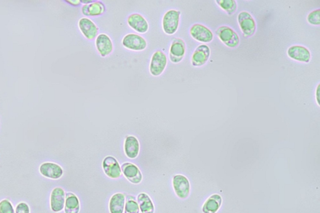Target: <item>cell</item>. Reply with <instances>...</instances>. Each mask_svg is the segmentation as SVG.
<instances>
[{
    "label": "cell",
    "instance_id": "obj_1",
    "mask_svg": "<svg viewBox=\"0 0 320 213\" xmlns=\"http://www.w3.org/2000/svg\"><path fill=\"white\" fill-rule=\"evenodd\" d=\"M181 12L170 9L166 12L162 19L163 31L168 35H173L177 32L180 24Z\"/></svg>",
    "mask_w": 320,
    "mask_h": 213
},
{
    "label": "cell",
    "instance_id": "obj_2",
    "mask_svg": "<svg viewBox=\"0 0 320 213\" xmlns=\"http://www.w3.org/2000/svg\"><path fill=\"white\" fill-rule=\"evenodd\" d=\"M168 64V58L164 52L160 50L155 51L151 56L149 71L153 77H159L165 72Z\"/></svg>",
    "mask_w": 320,
    "mask_h": 213
},
{
    "label": "cell",
    "instance_id": "obj_3",
    "mask_svg": "<svg viewBox=\"0 0 320 213\" xmlns=\"http://www.w3.org/2000/svg\"><path fill=\"white\" fill-rule=\"evenodd\" d=\"M122 45L129 50L141 51L147 47V41L143 36L136 33H128L122 40Z\"/></svg>",
    "mask_w": 320,
    "mask_h": 213
},
{
    "label": "cell",
    "instance_id": "obj_4",
    "mask_svg": "<svg viewBox=\"0 0 320 213\" xmlns=\"http://www.w3.org/2000/svg\"><path fill=\"white\" fill-rule=\"evenodd\" d=\"M216 35L224 45L231 48L238 47L239 38L235 31L230 27L222 26L216 30Z\"/></svg>",
    "mask_w": 320,
    "mask_h": 213
},
{
    "label": "cell",
    "instance_id": "obj_5",
    "mask_svg": "<svg viewBox=\"0 0 320 213\" xmlns=\"http://www.w3.org/2000/svg\"><path fill=\"white\" fill-rule=\"evenodd\" d=\"M238 21L244 36L251 37L254 35L256 29V22L250 13L241 12L238 16Z\"/></svg>",
    "mask_w": 320,
    "mask_h": 213
},
{
    "label": "cell",
    "instance_id": "obj_6",
    "mask_svg": "<svg viewBox=\"0 0 320 213\" xmlns=\"http://www.w3.org/2000/svg\"><path fill=\"white\" fill-rule=\"evenodd\" d=\"M78 28L84 37L89 40H93L96 38L99 31V27L97 24L87 17H83L79 19Z\"/></svg>",
    "mask_w": 320,
    "mask_h": 213
},
{
    "label": "cell",
    "instance_id": "obj_7",
    "mask_svg": "<svg viewBox=\"0 0 320 213\" xmlns=\"http://www.w3.org/2000/svg\"><path fill=\"white\" fill-rule=\"evenodd\" d=\"M173 186L178 198L186 199L189 197L190 184L187 177L182 175H175L173 179Z\"/></svg>",
    "mask_w": 320,
    "mask_h": 213
},
{
    "label": "cell",
    "instance_id": "obj_8",
    "mask_svg": "<svg viewBox=\"0 0 320 213\" xmlns=\"http://www.w3.org/2000/svg\"><path fill=\"white\" fill-rule=\"evenodd\" d=\"M95 46L98 52L102 57L110 55L113 51V43L111 39L105 33H100L95 38Z\"/></svg>",
    "mask_w": 320,
    "mask_h": 213
},
{
    "label": "cell",
    "instance_id": "obj_9",
    "mask_svg": "<svg viewBox=\"0 0 320 213\" xmlns=\"http://www.w3.org/2000/svg\"><path fill=\"white\" fill-rule=\"evenodd\" d=\"M190 35L195 40L202 43H210L213 39V34L207 27L201 24H195L190 30Z\"/></svg>",
    "mask_w": 320,
    "mask_h": 213
},
{
    "label": "cell",
    "instance_id": "obj_10",
    "mask_svg": "<svg viewBox=\"0 0 320 213\" xmlns=\"http://www.w3.org/2000/svg\"><path fill=\"white\" fill-rule=\"evenodd\" d=\"M186 53L185 41L180 38H175L171 44L169 58L171 62L177 64L182 62Z\"/></svg>",
    "mask_w": 320,
    "mask_h": 213
},
{
    "label": "cell",
    "instance_id": "obj_11",
    "mask_svg": "<svg viewBox=\"0 0 320 213\" xmlns=\"http://www.w3.org/2000/svg\"><path fill=\"white\" fill-rule=\"evenodd\" d=\"M127 23L132 29L140 34H145L149 30V23L145 17L140 13H133L127 18Z\"/></svg>",
    "mask_w": 320,
    "mask_h": 213
},
{
    "label": "cell",
    "instance_id": "obj_12",
    "mask_svg": "<svg viewBox=\"0 0 320 213\" xmlns=\"http://www.w3.org/2000/svg\"><path fill=\"white\" fill-rule=\"evenodd\" d=\"M103 169L109 178L116 179L120 177L121 169L118 161L113 156H107L103 161Z\"/></svg>",
    "mask_w": 320,
    "mask_h": 213
},
{
    "label": "cell",
    "instance_id": "obj_13",
    "mask_svg": "<svg viewBox=\"0 0 320 213\" xmlns=\"http://www.w3.org/2000/svg\"><path fill=\"white\" fill-rule=\"evenodd\" d=\"M66 195L62 188H55L52 191L50 197L51 210L55 213L62 212L64 209Z\"/></svg>",
    "mask_w": 320,
    "mask_h": 213
},
{
    "label": "cell",
    "instance_id": "obj_14",
    "mask_svg": "<svg viewBox=\"0 0 320 213\" xmlns=\"http://www.w3.org/2000/svg\"><path fill=\"white\" fill-rule=\"evenodd\" d=\"M121 172L126 179L133 184H139L142 181L143 176L139 168L134 164L126 163L122 165Z\"/></svg>",
    "mask_w": 320,
    "mask_h": 213
},
{
    "label": "cell",
    "instance_id": "obj_15",
    "mask_svg": "<svg viewBox=\"0 0 320 213\" xmlns=\"http://www.w3.org/2000/svg\"><path fill=\"white\" fill-rule=\"evenodd\" d=\"M210 48L206 45L198 46L192 57V65L194 67H202L206 64L210 56Z\"/></svg>",
    "mask_w": 320,
    "mask_h": 213
},
{
    "label": "cell",
    "instance_id": "obj_16",
    "mask_svg": "<svg viewBox=\"0 0 320 213\" xmlns=\"http://www.w3.org/2000/svg\"><path fill=\"white\" fill-rule=\"evenodd\" d=\"M288 56L298 62L309 63L311 60V53L304 46L295 45L291 46L287 51Z\"/></svg>",
    "mask_w": 320,
    "mask_h": 213
},
{
    "label": "cell",
    "instance_id": "obj_17",
    "mask_svg": "<svg viewBox=\"0 0 320 213\" xmlns=\"http://www.w3.org/2000/svg\"><path fill=\"white\" fill-rule=\"evenodd\" d=\"M40 172L46 178L58 180L63 175V169L60 165L53 163H45L41 165Z\"/></svg>",
    "mask_w": 320,
    "mask_h": 213
},
{
    "label": "cell",
    "instance_id": "obj_18",
    "mask_svg": "<svg viewBox=\"0 0 320 213\" xmlns=\"http://www.w3.org/2000/svg\"><path fill=\"white\" fill-rule=\"evenodd\" d=\"M124 153L127 157L135 159L137 157L140 151V143L138 139L134 136H128L124 141Z\"/></svg>",
    "mask_w": 320,
    "mask_h": 213
},
{
    "label": "cell",
    "instance_id": "obj_19",
    "mask_svg": "<svg viewBox=\"0 0 320 213\" xmlns=\"http://www.w3.org/2000/svg\"><path fill=\"white\" fill-rule=\"evenodd\" d=\"M106 11V7L101 1H92L89 4H84L82 8V14L86 16H99Z\"/></svg>",
    "mask_w": 320,
    "mask_h": 213
},
{
    "label": "cell",
    "instance_id": "obj_20",
    "mask_svg": "<svg viewBox=\"0 0 320 213\" xmlns=\"http://www.w3.org/2000/svg\"><path fill=\"white\" fill-rule=\"evenodd\" d=\"M125 196L122 193H116L109 200V211L110 213H123L125 205Z\"/></svg>",
    "mask_w": 320,
    "mask_h": 213
},
{
    "label": "cell",
    "instance_id": "obj_21",
    "mask_svg": "<svg viewBox=\"0 0 320 213\" xmlns=\"http://www.w3.org/2000/svg\"><path fill=\"white\" fill-rule=\"evenodd\" d=\"M222 205V198L220 195L214 194L208 198L203 206L204 213H216Z\"/></svg>",
    "mask_w": 320,
    "mask_h": 213
},
{
    "label": "cell",
    "instance_id": "obj_22",
    "mask_svg": "<svg viewBox=\"0 0 320 213\" xmlns=\"http://www.w3.org/2000/svg\"><path fill=\"white\" fill-rule=\"evenodd\" d=\"M64 209L65 213H79L80 203L77 196L72 193L66 194Z\"/></svg>",
    "mask_w": 320,
    "mask_h": 213
},
{
    "label": "cell",
    "instance_id": "obj_23",
    "mask_svg": "<svg viewBox=\"0 0 320 213\" xmlns=\"http://www.w3.org/2000/svg\"><path fill=\"white\" fill-rule=\"evenodd\" d=\"M139 208L141 213H154L155 207L151 198L145 193H141L137 197Z\"/></svg>",
    "mask_w": 320,
    "mask_h": 213
},
{
    "label": "cell",
    "instance_id": "obj_24",
    "mask_svg": "<svg viewBox=\"0 0 320 213\" xmlns=\"http://www.w3.org/2000/svg\"><path fill=\"white\" fill-rule=\"evenodd\" d=\"M216 1L228 14H233L236 11V2L234 0H217Z\"/></svg>",
    "mask_w": 320,
    "mask_h": 213
},
{
    "label": "cell",
    "instance_id": "obj_25",
    "mask_svg": "<svg viewBox=\"0 0 320 213\" xmlns=\"http://www.w3.org/2000/svg\"><path fill=\"white\" fill-rule=\"evenodd\" d=\"M140 208L137 202L134 197H127V200L124 205V213H140Z\"/></svg>",
    "mask_w": 320,
    "mask_h": 213
},
{
    "label": "cell",
    "instance_id": "obj_26",
    "mask_svg": "<svg viewBox=\"0 0 320 213\" xmlns=\"http://www.w3.org/2000/svg\"><path fill=\"white\" fill-rule=\"evenodd\" d=\"M307 20L309 23L314 25H320V9H317L313 11L308 16Z\"/></svg>",
    "mask_w": 320,
    "mask_h": 213
},
{
    "label": "cell",
    "instance_id": "obj_27",
    "mask_svg": "<svg viewBox=\"0 0 320 213\" xmlns=\"http://www.w3.org/2000/svg\"><path fill=\"white\" fill-rule=\"evenodd\" d=\"M0 213H15L11 203L8 200L0 202Z\"/></svg>",
    "mask_w": 320,
    "mask_h": 213
},
{
    "label": "cell",
    "instance_id": "obj_28",
    "mask_svg": "<svg viewBox=\"0 0 320 213\" xmlns=\"http://www.w3.org/2000/svg\"><path fill=\"white\" fill-rule=\"evenodd\" d=\"M15 213H30V208L25 203H19L16 208Z\"/></svg>",
    "mask_w": 320,
    "mask_h": 213
},
{
    "label": "cell",
    "instance_id": "obj_29",
    "mask_svg": "<svg viewBox=\"0 0 320 213\" xmlns=\"http://www.w3.org/2000/svg\"><path fill=\"white\" fill-rule=\"evenodd\" d=\"M68 3L73 6H79L81 4L82 1L80 0H70V1H67Z\"/></svg>",
    "mask_w": 320,
    "mask_h": 213
},
{
    "label": "cell",
    "instance_id": "obj_30",
    "mask_svg": "<svg viewBox=\"0 0 320 213\" xmlns=\"http://www.w3.org/2000/svg\"><path fill=\"white\" fill-rule=\"evenodd\" d=\"M319 87L320 85L318 86L317 87V102L318 104L319 105Z\"/></svg>",
    "mask_w": 320,
    "mask_h": 213
}]
</instances>
